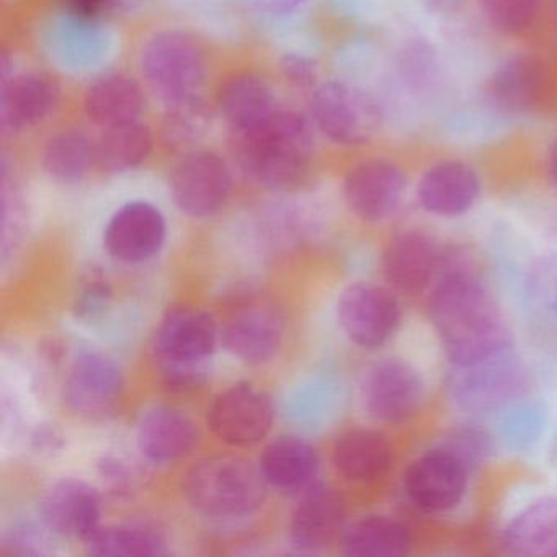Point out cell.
<instances>
[{
	"label": "cell",
	"mask_w": 557,
	"mask_h": 557,
	"mask_svg": "<svg viewBox=\"0 0 557 557\" xmlns=\"http://www.w3.org/2000/svg\"><path fill=\"white\" fill-rule=\"evenodd\" d=\"M44 169L60 184H77L96 165V145L79 129L58 133L44 149Z\"/></svg>",
	"instance_id": "4dcf8cb0"
},
{
	"label": "cell",
	"mask_w": 557,
	"mask_h": 557,
	"mask_svg": "<svg viewBox=\"0 0 557 557\" xmlns=\"http://www.w3.org/2000/svg\"><path fill=\"white\" fill-rule=\"evenodd\" d=\"M282 71L289 84L298 89H314L319 71L311 58L302 54H286L282 61Z\"/></svg>",
	"instance_id": "74e56055"
},
{
	"label": "cell",
	"mask_w": 557,
	"mask_h": 557,
	"mask_svg": "<svg viewBox=\"0 0 557 557\" xmlns=\"http://www.w3.org/2000/svg\"><path fill=\"white\" fill-rule=\"evenodd\" d=\"M27 224V210L17 185H9L4 177L2 187V256L8 259L21 244Z\"/></svg>",
	"instance_id": "836d02e7"
},
{
	"label": "cell",
	"mask_w": 557,
	"mask_h": 557,
	"mask_svg": "<svg viewBox=\"0 0 557 557\" xmlns=\"http://www.w3.org/2000/svg\"><path fill=\"white\" fill-rule=\"evenodd\" d=\"M547 83L546 64L537 54L515 53L495 67L488 79V96L504 112L528 113L543 102Z\"/></svg>",
	"instance_id": "d6986e66"
},
{
	"label": "cell",
	"mask_w": 557,
	"mask_h": 557,
	"mask_svg": "<svg viewBox=\"0 0 557 557\" xmlns=\"http://www.w3.org/2000/svg\"><path fill=\"white\" fill-rule=\"evenodd\" d=\"M123 374L115 360L99 350L77 351L67 364L63 396L77 416L90 420L106 419L122 399Z\"/></svg>",
	"instance_id": "9c48e42d"
},
{
	"label": "cell",
	"mask_w": 557,
	"mask_h": 557,
	"mask_svg": "<svg viewBox=\"0 0 557 557\" xmlns=\"http://www.w3.org/2000/svg\"><path fill=\"white\" fill-rule=\"evenodd\" d=\"M61 435L58 432H54L51 426H41L35 432V435L32 436V443H34L37 451H57L61 446Z\"/></svg>",
	"instance_id": "b9f144b4"
},
{
	"label": "cell",
	"mask_w": 557,
	"mask_h": 557,
	"mask_svg": "<svg viewBox=\"0 0 557 557\" xmlns=\"http://www.w3.org/2000/svg\"><path fill=\"white\" fill-rule=\"evenodd\" d=\"M285 337L278 309L270 302L249 299L231 312L220 329V341L234 358L249 364L272 360Z\"/></svg>",
	"instance_id": "4fadbf2b"
},
{
	"label": "cell",
	"mask_w": 557,
	"mask_h": 557,
	"mask_svg": "<svg viewBox=\"0 0 557 557\" xmlns=\"http://www.w3.org/2000/svg\"><path fill=\"white\" fill-rule=\"evenodd\" d=\"M94 556L148 557L169 554L168 541L148 524L126 523L102 527L84 541Z\"/></svg>",
	"instance_id": "f546056e"
},
{
	"label": "cell",
	"mask_w": 557,
	"mask_h": 557,
	"mask_svg": "<svg viewBox=\"0 0 557 557\" xmlns=\"http://www.w3.org/2000/svg\"><path fill=\"white\" fill-rule=\"evenodd\" d=\"M218 341L220 327L210 312L194 306L169 309L152 342L162 384L174 393L198 389L207 381Z\"/></svg>",
	"instance_id": "3957f363"
},
{
	"label": "cell",
	"mask_w": 557,
	"mask_h": 557,
	"mask_svg": "<svg viewBox=\"0 0 557 557\" xmlns=\"http://www.w3.org/2000/svg\"><path fill=\"white\" fill-rule=\"evenodd\" d=\"M547 172H549L554 184L557 185V139L550 145L549 154H547Z\"/></svg>",
	"instance_id": "7bdbcfd3"
},
{
	"label": "cell",
	"mask_w": 557,
	"mask_h": 557,
	"mask_svg": "<svg viewBox=\"0 0 557 557\" xmlns=\"http://www.w3.org/2000/svg\"><path fill=\"white\" fill-rule=\"evenodd\" d=\"M469 468L445 448L425 453L407 469L404 485L410 502L429 513L451 510L465 497Z\"/></svg>",
	"instance_id": "5bb4252c"
},
{
	"label": "cell",
	"mask_w": 557,
	"mask_h": 557,
	"mask_svg": "<svg viewBox=\"0 0 557 557\" xmlns=\"http://www.w3.org/2000/svg\"><path fill=\"white\" fill-rule=\"evenodd\" d=\"M60 97V87L45 74H18L5 81L0 100L2 128L18 133L40 125L53 115Z\"/></svg>",
	"instance_id": "44dd1931"
},
{
	"label": "cell",
	"mask_w": 557,
	"mask_h": 557,
	"mask_svg": "<svg viewBox=\"0 0 557 557\" xmlns=\"http://www.w3.org/2000/svg\"><path fill=\"white\" fill-rule=\"evenodd\" d=\"M337 318L345 335L358 347L386 344L400 321L396 298L381 286L354 283L338 296Z\"/></svg>",
	"instance_id": "7c38bea8"
},
{
	"label": "cell",
	"mask_w": 557,
	"mask_h": 557,
	"mask_svg": "<svg viewBox=\"0 0 557 557\" xmlns=\"http://www.w3.org/2000/svg\"><path fill=\"white\" fill-rule=\"evenodd\" d=\"M443 448L458 456L471 469L472 465L484 455V438L479 433L462 432L451 440V445L443 446Z\"/></svg>",
	"instance_id": "ab89813d"
},
{
	"label": "cell",
	"mask_w": 557,
	"mask_h": 557,
	"mask_svg": "<svg viewBox=\"0 0 557 557\" xmlns=\"http://www.w3.org/2000/svg\"><path fill=\"white\" fill-rule=\"evenodd\" d=\"M429 312L446 355L458 367L495 360L510 344L497 302L469 270H449L438 280Z\"/></svg>",
	"instance_id": "6da1fadb"
},
{
	"label": "cell",
	"mask_w": 557,
	"mask_h": 557,
	"mask_svg": "<svg viewBox=\"0 0 557 557\" xmlns=\"http://www.w3.org/2000/svg\"><path fill=\"white\" fill-rule=\"evenodd\" d=\"M345 505L334 488L311 485L289 520V540L302 553L325 549L344 531Z\"/></svg>",
	"instance_id": "ac0fdd59"
},
{
	"label": "cell",
	"mask_w": 557,
	"mask_h": 557,
	"mask_svg": "<svg viewBox=\"0 0 557 557\" xmlns=\"http://www.w3.org/2000/svg\"><path fill=\"white\" fill-rule=\"evenodd\" d=\"M393 461L389 442L374 430L345 432L335 442L332 462L335 471L350 482H373L383 478Z\"/></svg>",
	"instance_id": "d4e9b609"
},
{
	"label": "cell",
	"mask_w": 557,
	"mask_h": 557,
	"mask_svg": "<svg viewBox=\"0 0 557 557\" xmlns=\"http://www.w3.org/2000/svg\"><path fill=\"white\" fill-rule=\"evenodd\" d=\"M67 9L83 21H97L112 11H135L143 0H64Z\"/></svg>",
	"instance_id": "d590c367"
},
{
	"label": "cell",
	"mask_w": 557,
	"mask_h": 557,
	"mask_svg": "<svg viewBox=\"0 0 557 557\" xmlns=\"http://www.w3.org/2000/svg\"><path fill=\"white\" fill-rule=\"evenodd\" d=\"M84 109L94 125L102 129L139 122L145 94L133 77L110 74L87 89Z\"/></svg>",
	"instance_id": "cb8c5ba5"
},
{
	"label": "cell",
	"mask_w": 557,
	"mask_h": 557,
	"mask_svg": "<svg viewBox=\"0 0 557 557\" xmlns=\"http://www.w3.org/2000/svg\"><path fill=\"white\" fill-rule=\"evenodd\" d=\"M165 236L168 224L159 208L148 201H129L107 224L103 244L113 259L136 265L158 256Z\"/></svg>",
	"instance_id": "9a60e30c"
},
{
	"label": "cell",
	"mask_w": 557,
	"mask_h": 557,
	"mask_svg": "<svg viewBox=\"0 0 557 557\" xmlns=\"http://www.w3.org/2000/svg\"><path fill=\"white\" fill-rule=\"evenodd\" d=\"M409 528L391 517L360 518L344 528L341 550L355 557H403L410 553Z\"/></svg>",
	"instance_id": "4316f807"
},
{
	"label": "cell",
	"mask_w": 557,
	"mask_h": 557,
	"mask_svg": "<svg viewBox=\"0 0 557 557\" xmlns=\"http://www.w3.org/2000/svg\"><path fill=\"white\" fill-rule=\"evenodd\" d=\"M171 194L182 213L198 220L214 216L233 194L230 165L214 152H188L172 171Z\"/></svg>",
	"instance_id": "ba28073f"
},
{
	"label": "cell",
	"mask_w": 557,
	"mask_h": 557,
	"mask_svg": "<svg viewBox=\"0 0 557 557\" xmlns=\"http://www.w3.org/2000/svg\"><path fill=\"white\" fill-rule=\"evenodd\" d=\"M136 443L148 461L156 465L178 461L190 455L198 443L197 423L177 407L154 406L143 413Z\"/></svg>",
	"instance_id": "ffe728a7"
},
{
	"label": "cell",
	"mask_w": 557,
	"mask_h": 557,
	"mask_svg": "<svg viewBox=\"0 0 557 557\" xmlns=\"http://www.w3.org/2000/svg\"><path fill=\"white\" fill-rule=\"evenodd\" d=\"M100 478L113 494H128L136 484L135 469L119 458H103L99 465Z\"/></svg>",
	"instance_id": "8d00e7d4"
},
{
	"label": "cell",
	"mask_w": 557,
	"mask_h": 557,
	"mask_svg": "<svg viewBox=\"0 0 557 557\" xmlns=\"http://www.w3.org/2000/svg\"><path fill=\"white\" fill-rule=\"evenodd\" d=\"M308 0H252V4L262 12L272 15H286L298 11Z\"/></svg>",
	"instance_id": "60d3db41"
},
{
	"label": "cell",
	"mask_w": 557,
	"mask_h": 557,
	"mask_svg": "<svg viewBox=\"0 0 557 557\" xmlns=\"http://www.w3.org/2000/svg\"><path fill=\"white\" fill-rule=\"evenodd\" d=\"M273 419L272 397L249 383L234 384L218 394L207 412L213 435L220 442L239 448L262 442L272 430Z\"/></svg>",
	"instance_id": "52a82bcc"
},
{
	"label": "cell",
	"mask_w": 557,
	"mask_h": 557,
	"mask_svg": "<svg viewBox=\"0 0 557 557\" xmlns=\"http://www.w3.org/2000/svg\"><path fill=\"white\" fill-rule=\"evenodd\" d=\"M259 466L272 487L285 492H305L314 485L319 455L306 440L280 436L263 449Z\"/></svg>",
	"instance_id": "603a6c76"
},
{
	"label": "cell",
	"mask_w": 557,
	"mask_h": 557,
	"mask_svg": "<svg viewBox=\"0 0 557 557\" xmlns=\"http://www.w3.org/2000/svg\"><path fill=\"white\" fill-rule=\"evenodd\" d=\"M146 81L165 103L198 96L207 77V58L187 32L162 30L141 51Z\"/></svg>",
	"instance_id": "8992f818"
},
{
	"label": "cell",
	"mask_w": 557,
	"mask_h": 557,
	"mask_svg": "<svg viewBox=\"0 0 557 557\" xmlns=\"http://www.w3.org/2000/svg\"><path fill=\"white\" fill-rule=\"evenodd\" d=\"M423 396L425 386L416 368L396 358L377 361L361 383L364 410L389 425L412 419L422 407Z\"/></svg>",
	"instance_id": "30bf717a"
},
{
	"label": "cell",
	"mask_w": 557,
	"mask_h": 557,
	"mask_svg": "<svg viewBox=\"0 0 557 557\" xmlns=\"http://www.w3.org/2000/svg\"><path fill=\"white\" fill-rule=\"evenodd\" d=\"M260 466L239 456H211L195 462L184 478L185 500L208 518H243L256 513L267 498Z\"/></svg>",
	"instance_id": "277c9868"
},
{
	"label": "cell",
	"mask_w": 557,
	"mask_h": 557,
	"mask_svg": "<svg viewBox=\"0 0 557 557\" xmlns=\"http://www.w3.org/2000/svg\"><path fill=\"white\" fill-rule=\"evenodd\" d=\"M504 541L517 556L557 557V498L524 508L508 524Z\"/></svg>",
	"instance_id": "83f0119b"
},
{
	"label": "cell",
	"mask_w": 557,
	"mask_h": 557,
	"mask_svg": "<svg viewBox=\"0 0 557 557\" xmlns=\"http://www.w3.org/2000/svg\"><path fill=\"white\" fill-rule=\"evenodd\" d=\"M2 553L15 554V556H38L44 554L41 537L27 528L15 530L14 533L8 534L2 543Z\"/></svg>",
	"instance_id": "f35d334b"
},
{
	"label": "cell",
	"mask_w": 557,
	"mask_h": 557,
	"mask_svg": "<svg viewBox=\"0 0 557 557\" xmlns=\"http://www.w3.org/2000/svg\"><path fill=\"white\" fill-rule=\"evenodd\" d=\"M481 5L485 21L494 30L521 35L536 24L543 0H481Z\"/></svg>",
	"instance_id": "d6a6232c"
},
{
	"label": "cell",
	"mask_w": 557,
	"mask_h": 557,
	"mask_svg": "<svg viewBox=\"0 0 557 557\" xmlns=\"http://www.w3.org/2000/svg\"><path fill=\"white\" fill-rule=\"evenodd\" d=\"M220 109L231 132H247L272 119L280 107L267 81L256 74H239L221 89Z\"/></svg>",
	"instance_id": "484cf974"
},
{
	"label": "cell",
	"mask_w": 557,
	"mask_h": 557,
	"mask_svg": "<svg viewBox=\"0 0 557 557\" xmlns=\"http://www.w3.org/2000/svg\"><path fill=\"white\" fill-rule=\"evenodd\" d=\"M152 133L141 122L103 129L96 143V165L106 174L139 168L151 156Z\"/></svg>",
	"instance_id": "f1b7e54d"
},
{
	"label": "cell",
	"mask_w": 557,
	"mask_h": 557,
	"mask_svg": "<svg viewBox=\"0 0 557 557\" xmlns=\"http://www.w3.org/2000/svg\"><path fill=\"white\" fill-rule=\"evenodd\" d=\"M231 151L240 171L260 187L295 190L311 171L314 129L299 113L280 109L257 128L233 132Z\"/></svg>",
	"instance_id": "7a4b0ae2"
},
{
	"label": "cell",
	"mask_w": 557,
	"mask_h": 557,
	"mask_svg": "<svg viewBox=\"0 0 557 557\" xmlns=\"http://www.w3.org/2000/svg\"><path fill=\"white\" fill-rule=\"evenodd\" d=\"M440 265L438 246L422 231H407L391 240L384 252V276L403 293L422 292Z\"/></svg>",
	"instance_id": "7402d4cb"
},
{
	"label": "cell",
	"mask_w": 557,
	"mask_h": 557,
	"mask_svg": "<svg viewBox=\"0 0 557 557\" xmlns=\"http://www.w3.org/2000/svg\"><path fill=\"white\" fill-rule=\"evenodd\" d=\"M45 527L64 537L86 541L100 527L102 498L79 479H61L45 491L40 502Z\"/></svg>",
	"instance_id": "2e32d148"
},
{
	"label": "cell",
	"mask_w": 557,
	"mask_h": 557,
	"mask_svg": "<svg viewBox=\"0 0 557 557\" xmlns=\"http://www.w3.org/2000/svg\"><path fill=\"white\" fill-rule=\"evenodd\" d=\"M311 113L319 132L344 148L368 145L383 126L377 100L361 87L344 81H329L315 87Z\"/></svg>",
	"instance_id": "5b68a950"
},
{
	"label": "cell",
	"mask_w": 557,
	"mask_h": 557,
	"mask_svg": "<svg viewBox=\"0 0 557 557\" xmlns=\"http://www.w3.org/2000/svg\"><path fill=\"white\" fill-rule=\"evenodd\" d=\"M481 195V177L462 161L436 162L426 169L417 185L423 210L443 218L468 213Z\"/></svg>",
	"instance_id": "e0dca14e"
},
{
	"label": "cell",
	"mask_w": 557,
	"mask_h": 557,
	"mask_svg": "<svg viewBox=\"0 0 557 557\" xmlns=\"http://www.w3.org/2000/svg\"><path fill=\"white\" fill-rule=\"evenodd\" d=\"M407 187V174L397 162L383 158L367 159L345 175L344 198L360 220L380 223L399 210Z\"/></svg>",
	"instance_id": "8fae6325"
},
{
	"label": "cell",
	"mask_w": 557,
	"mask_h": 557,
	"mask_svg": "<svg viewBox=\"0 0 557 557\" xmlns=\"http://www.w3.org/2000/svg\"><path fill=\"white\" fill-rule=\"evenodd\" d=\"M113 292L109 282L99 273H90L81 282L74 298L73 311L81 321H96L109 309Z\"/></svg>",
	"instance_id": "e575fe53"
},
{
	"label": "cell",
	"mask_w": 557,
	"mask_h": 557,
	"mask_svg": "<svg viewBox=\"0 0 557 557\" xmlns=\"http://www.w3.org/2000/svg\"><path fill=\"white\" fill-rule=\"evenodd\" d=\"M162 138L175 151L194 148L211 128V110L200 96L165 103Z\"/></svg>",
	"instance_id": "1f68e13d"
}]
</instances>
